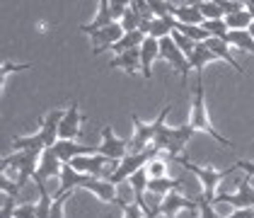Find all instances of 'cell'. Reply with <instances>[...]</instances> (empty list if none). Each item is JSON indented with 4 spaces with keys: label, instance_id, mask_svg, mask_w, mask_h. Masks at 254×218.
<instances>
[{
    "label": "cell",
    "instance_id": "484cf974",
    "mask_svg": "<svg viewBox=\"0 0 254 218\" xmlns=\"http://www.w3.org/2000/svg\"><path fill=\"white\" fill-rule=\"evenodd\" d=\"M252 22H254V17L250 10H240L235 15H225V24H228L230 32H245V29L252 27Z\"/></svg>",
    "mask_w": 254,
    "mask_h": 218
},
{
    "label": "cell",
    "instance_id": "83f0119b",
    "mask_svg": "<svg viewBox=\"0 0 254 218\" xmlns=\"http://www.w3.org/2000/svg\"><path fill=\"white\" fill-rule=\"evenodd\" d=\"M228 44L233 49H242V51L254 54V37L250 34V29H245V32H230L228 34Z\"/></svg>",
    "mask_w": 254,
    "mask_h": 218
},
{
    "label": "cell",
    "instance_id": "ab89813d",
    "mask_svg": "<svg viewBox=\"0 0 254 218\" xmlns=\"http://www.w3.org/2000/svg\"><path fill=\"white\" fill-rule=\"evenodd\" d=\"M223 218H254V209H237V211H233V214H228Z\"/></svg>",
    "mask_w": 254,
    "mask_h": 218
},
{
    "label": "cell",
    "instance_id": "30bf717a",
    "mask_svg": "<svg viewBox=\"0 0 254 218\" xmlns=\"http://www.w3.org/2000/svg\"><path fill=\"white\" fill-rule=\"evenodd\" d=\"M133 126H136V131H133V139L128 141V155L145 153V150L153 145L155 134H157V119L153 121V124H143V121L133 114Z\"/></svg>",
    "mask_w": 254,
    "mask_h": 218
},
{
    "label": "cell",
    "instance_id": "e575fe53",
    "mask_svg": "<svg viewBox=\"0 0 254 218\" xmlns=\"http://www.w3.org/2000/svg\"><path fill=\"white\" fill-rule=\"evenodd\" d=\"M0 189H2V194H10V197H17V192H20L22 187L17 182H10L7 175H0Z\"/></svg>",
    "mask_w": 254,
    "mask_h": 218
},
{
    "label": "cell",
    "instance_id": "836d02e7",
    "mask_svg": "<svg viewBox=\"0 0 254 218\" xmlns=\"http://www.w3.org/2000/svg\"><path fill=\"white\" fill-rule=\"evenodd\" d=\"M32 68V63H10V61H2V68H0V78L5 80L7 73H15V71H27Z\"/></svg>",
    "mask_w": 254,
    "mask_h": 218
},
{
    "label": "cell",
    "instance_id": "60d3db41",
    "mask_svg": "<svg viewBox=\"0 0 254 218\" xmlns=\"http://www.w3.org/2000/svg\"><path fill=\"white\" fill-rule=\"evenodd\" d=\"M245 5H247V10L252 12V17H254V0H250V2H245Z\"/></svg>",
    "mask_w": 254,
    "mask_h": 218
},
{
    "label": "cell",
    "instance_id": "44dd1931",
    "mask_svg": "<svg viewBox=\"0 0 254 218\" xmlns=\"http://www.w3.org/2000/svg\"><path fill=\"white\" fill-rule=\"evenodd\" d=\"M145 34L143 32H126L124 37H121V41H117L114 46H112V51L117 54V56H121V54H126V51H136V49H140L143 44H145Z\"/></svg>",
    "mask_w": 254,
    "mask_h": 218
},
{
    "label": "cell",
    "instance_id": "d6986e66",
    "mask_svg": "<svg viewBox=\"0 0 254 218\" xmlns=\"http://www.w3.org/2000/svg\"><path fill=\"white\" fill-rule=\"evenodd\" d=\"M109 68H124V71L131 73V75L140 73V49L126 51V54H121V56H114V59L109 61Z\"/></svg>",
    "mask_w": 254,
    "mask_h": 218
},
{
    "label": "cell",
    "instance_id": "6da1fadb",
    "mask_svg": "<svg viewBox=\"0 0 254 218\" xmlns=\"http://www.w3.org/2000/svg\"><path fill=\"white\" fill-rule=\"evenodd\" d=\"M170 112H172V107L167 104V107H162V112L157 114V134H155V141H153V145L162 153V158L167 160V162L182 158V155H184V145L194 136V129H191L189 124H187V126H167L165 119H167Z\"/></svg>",
    "mask_w": 254,
    "mask_h": 218
},
{
    "label": "cell",
    "instance_id": "4fadbf2b",
    "mask_svg": "<svg viewBox=\"0 0 254 218\" xmlns=\"http://www.w3.org/2000/svg\"><path fill=\"white\" fill-rule=\"evenodd\" d=\"M82 189L92 192V194H95L99 201H104V204H117V199H119V187L114 182H109V179L87 177L82 182Z\"/></svg>",
    "mask_w": 254,
    "mask_h": 218
},
{
    "label": "cell",
    "instance_id": "8d00e7d4",
    "mask_svg": "<svg viewBox=\"0 0 254 218\" xmlns=\"http://www.w3.org/2000/svg\"><path fill=\"white\" fill-rule=\"evenodd\" d=\"M70 197V194H59V197L54 199V209H51V218H63V204H65V199Z\"/></svg>",
    "mask_w": 254,
    "mask_h": 218
},
{
    "label": "cell",
    "instance_id": "74e56055",
    "mask_svg": "<svg viewBox=\"0 0 254 218\" xmlns=\"http://www.w3.org/2000/svg\"><path fill=\"white\" fill-rule=\"evenodd\" d=\"M121 211H124V218H145V211H143L138 204H128V206H124Z\"/></svg>",
    "mask_w": 254,
    "mask_h": 218
},
{
    "label": "cell",
    "instance_id": "5bb4252c",
    "mask_svg": "<svg viewBox=\"0 0 254 218\" xmlns=\"http://www.w3.org/2000/svg\"><path fill=\"white\" fill-rule=\"evenodd\" d=\"M160 209H162V216L165 218H175L177 211H198V201L194 199H187L182 192H170L167 197L162 199V204H160Z\"/></svg>",
    "mask_w": 254,
    "mask_h": 218
},
{
    "label": "cell",
    "instance_id": "277c9868",
    "mask_svg": "<svg viewBox=\"0 0 254 218\" xmlns=\"http://www.w3.org/2000/svg\"><path fill=\"white\" fill-rule=\"evenodd\" d=\"M177 162H179V165H184V167H187L189 172H194L196 177H198V182L203 184V199H206V201H211V204L215 201V194H218V184H220L223 179L228 177L230 172H235V170H237V165H230L228 170H215V167H198V165H194V162H189V160H187V155L177 158Z\"/></svg>",
    "mask_w": 254,
    "mask_h": 218
},
{
    "label": "cell",
    "instance_id": "f35d334b",
    "mask_svg": "<svg viewBox=\"0 0 254 218\" xmlns=\"http://www.w3.org/2000/svg\"><path fill=\"white\" fill-rule=\"evenodd\" d=\"M235 165H237V170H242V172H247V177H252L254 179V162H250V160H237V162H235Z\"/></svg>",
    "mask_w": 254,
    "mask_h": 218
},
{
    "label": "cell",
    "instance_id": "ac0fdd59",
    "mask_svg": "<svg viewBox=\"0 0 254 218\" xmlns=\"http://www.w3.org/2000/svg\"><path fill=\"white\" fill-rule=\"evenodd\" d=\"M39 172L41 177L46 179H61V172H63V162L59 160V155L49 148V150H44L41 153V160H39Z\"/></svg>",
    "mask_w": 254,
    "mask_h": 218
},
{
    "label": "cell",
    "instance_id": "4dcf8cb0",
    "mask_svg": "<svg viewBox=\"0 0 254 218\" xmlns=\"http://www.w3.org/2000/svg\"><path fill=\"white\" fill-rule=\"evenodd\" d=\"M172 39H175V44L182 49V54H184L187 59H191V54L196 51V41H191L189 37H184L182 32H172Z\"/></svg>",
    "mask_w": 254,
    "mask_h": 218
},
{
    "label": "cell",
    "instance_id": "3957f363",
    "mask_svg": "<svg viewBox=\"0 0 254 218\" xmlns=\"http://www.w3.org/2000/svg\"><path fill=\"white\" fill-rule=\"evenodd\" d=\"M189 126H191L194 131H203V134H208V136H211V139H215L218 143H220V145H228V148H233V143L225 139L220 131H215L213 124H211V119H208L201 78L196 80V85H194V99H191V119H189Z\"/></svg>",
    "mask_w": 254,
    "mask_h": 218
},
{
    "label": "cell",
    "instance_id": "f1b7e54d",
    "mask_svg": "<svg viewBox=\"0 0 254 218\" xmlns=\"http://www.w3.org/2000/svg\"><path fill=\"white\" fill-rule=\"evenodd\" d=\"M203 29L208 32V37H211V39H223V41H228V34H230V29H228L225 20L203 22Z\"/></svg>",
    "mask_w": 254,
    "mask_h": 218
},
{
    "label": "cell",
    "instance_id": "52a82bcc",
    "mask_svg": "<svg viewBox=\"0 0 254 218\" xmlns=\"http://www.w3.org/2000/svg\"><path fill=\"white\" fill-rule=\"evenodd\" d=\"M97 153L104 155L109 162H117L119 165L121 160L128 155V141L119 139L112 126H104L102 129V145H97Z\"/></svg>",
    "mask_w": 254,
    "mask_h": 218
},
{
    "label": "cell",
    "instance_id": "7c38bea8",
    "mask_svg": "<svg viewBox=\"0 0 254 218\" xmlns=\"http://www.w3.org/2000/svg\"><path fill=\"white\" fill-rule=\"evenodd\" d=\"M51 150L59 155L63 165H70L80 155H97V145H78L75 141H59Z\"/></svg>",
    "mask_w": 254,
    "mask_h": 218
},
{
    "label": "cell",
    "instance_id": "5b68a950",
    "mask_svg": "<svg viewBox=\"0 0 254 218\" xmlns=\"http://www.w3.org/2000/svg\"><path fill=\"white\" fill-rule=\"evenodd\" d=\"M39 160L41 153H34V150H20V153H12L7 158L0 160L2 165V172L10 175V172H17V184H24L27 179L34 177V172L39 170Z\"/></svg>",
    "mask_w": 254,
    "mask_h": 218
},
{
    "label": "cell",
    "instance_id": "8992f818",
    "mask_svg": "<svg viewBox=\"0 0 254 218\" xmlns=\"http://www.w3.org/2000/svg\"><path fill=\"white\" fill-rule=\"evenodd\" d=\"M157 155H160V150H157L155 145H150L145 153H133V155H126V158L119 162V167H117V172L109 177V182H114V184H124L126 179H131L133 175H136L138 170H143L150 160H155Z\"/></svg>",
    "mask_w": 254,
    "mask_h": 218
},
{
    "label": "cell",
    "instance_id": "1f68e13d",
    "mask_svg": "<svg viewBox=\"0 0 254 218\" xmlns=\"http://www.w3.org/2000/svg\"><path fill=\"white\" fill-rule=\"evenodd\" d=\"M51 209H54V197L51 194H39V204H37L39 218H51Z\"/></svg>",
    "mask_w": 254,
    "mask_h": 218
},
{
    "label": "cell",
    "instance_id": "7402d4cb",
    "mask_svg": "<svg viewBox=\"0 0 254 218\" xmlns=\"http://www.w3.org/2000/svg\"><path fill=\"white\" fill-rule=\"evenodd\" d=\"M206 46L211 49L215 54V59H223L225 63H230L237 73H242V68H240V63L235 61V56H233V46L228 44V41H223V39H208L206 41Z\"/></svg>",
    "mask_w": 254,
    "mask_h": 218
},
{
    "label": "cell",
    "instance_id": "cb8c5ba5",
    "mask_svg": "<svg viewBox=\"0 0 254 218\" xmlns=\"http://www.w3.org/2000/svg\"><path fill=\"white\" fill-rule=\"evenodd\" d=\"M179 179H170V177H157V179H150L148 182V192L155 194V197H167L170 192H179Z\"/></svg>",
    "mask_w": 254,
    "mask_h": 218
},
{
    "label": "cell",
    "instance_id": "d6a6232c",
    "mask_svg": "<svg viewBox=\"0 0 254 218\" xmlns=\"http://www.w3.org/2000/svg\"><path fill=\"white\" fill-rule=\"evenodd\" d=\"M196 201H198V218H220V214L215 211V206L211 204V201H206L203 194L196 199Z\"/></svg>",
    "mask_w": 254,
    "mask_h": 218
},
{
    "label": "cell",
    "instance_id": "d590c367",
    "mask_svg": "<svg viewBox=\"0 0 254 218\" xmlns=\"http://www.w3.org/2000/svg\"><path fill=\"white\" fill-rule=\"evenodd\" d=\"M218 2H220V7H223L225 15H235L240 10H247V5L245 2H237V0H218Z\"/></svg>",
    "mask_w": 254,
    "mask_h": 218
},
{
    "label": "cell",
    "instance_id": "e0dca14e",
    "mask_svg": "<svg viewBox=\"0 0 254 218\" xmlns=\"http://www.w3.org/2000/svg\"><path fill=\"white\" fill-rule=\"evenodd\" d=\"M114 24V17H112V0H99L97 2V15L90 24H82V34H92V32H99L104 27Z\"/></svg>",
    "mask_w": 254,
    "mask_h": 218
},
{
    "label": "cell",
    "instance_id": "2e32d148",
    "mask_svg": "<svg viewBox=\"0 0 254 218\" xmlns=\"http://www.w3.org/2000/svg\"><path fill=\"white\" fill-rule=\"evenodd\" d=\"M155 59H160V39L148 37L145 44L140 46V73H143L145 80L153 78V63H155Z\"/></svg>",
    "mask_w": 254,
    "mask_h": 218
},
{
    "label": "cell",
    "instance_id": "f546056e",
    "mask_svg": "<svg viewBox=\"0 0 254 218\" xmlns=\"http://www.w3.org/2000/svg\"><path fill=\"white\" fill-rule=\"evenodd\" d=\"M145 172H148V177L150 179L165 177V172H167V160L162 158V153H160L155 160H150V162L145 165Z\"/></svg>",
    "mask_w": 254,
    "mask_h": 218
},
{
    "label": "cell",
    "instance_id": "b9f144b4",
    "mask_svg": "<svg viewBox=\"0 0 254 218\" xmlns=\"http://www.w3.org/2000/svg\"><path fill=\"white\" fill-rule=\"evenodd\" d=\"M107 218H112V216H107Z\"/></svg>",
    "mask_w": 254,
    "mask_h": 218
},
{
    "label": "cell",
    "instance_id": "9a60e30c",
    "mask_svg": "<svg viewBox=\"0 0 254 218\" xmlns=\"http://www.w3.org/2000/svg\"><path fill=\"white\" fill-rule=\"evenodd\" d=\"M80 121H82V114H80L78 104L73 102L68 109H65V117L61 121L59 129V141H75L80 136Z\"/></svg>",
    "mask_w": 254,
    "mask_h": 218
},
{
    "label": "cell",
    "instance_id": "d4e9b609",
    "mask_svg": "<svg viewBox=\"0 0 254 218\" xmlns=\"http://www.w3.org/2000/svg\"><path fill=\"white\" fill-rule=\"evenodd\" d=\"M194 5H196V10L203 15V20L206 22L225 20V12H223V7H220L218 0H198V2H194Z\"/></svg>",
    "mask_w": 254,
    "mask_h": 218
},
{
    "label": "cell",
    "instance_id": "8fae6325",
    "mask_svg": "<svg viewBox=\"0 0 254 218\" xmlns=\"http://www.w3.org/2000/svg\"><path fill=\"white\" fill-rule=\"evenodd\" d=\"M126 32H124V27H121V22H114V24H109V27H104V29H99V32H92V34H87L90 41H92V54L99 56L102 51H112V46L121 41Z\"/></svg>",
    "mask_w": 254,
    "mask_h": 218
},
{
    "label": "cell",
    "instance_id": "9c48e42d",
    "mask_svg": "<svg viewBox=\"0 0 254 218\" xmlns=\"http://www.w3.org/2000/svg\"><path fill=\"white\" fill-rule=\"evenodd\" d=\"M160 59L167 61V63H170V66L177 71V73L182 75V80L187 82V78H189V71H191V63H189V59L182 54V49L175 44V39H172V37L160 39Z\"/></svg>",
    "mask_w": 254,
    "mask_h": 218
},
{
    "label": "cell",
    "instance_id": "ba28073f",
    "mask_svg": "<svg viewBox=\"0 0 254 218\" xmlns=\"http://www.w3.org/2000/svg\"><path fill=\"white\" fill-rule=\"evenodd\" d=\"M218 204H233L235 209H254V187L252 177H245L237 184V192H218L213 206Z\"/></svg>",
    "mask_w": 254,
    "mask_h": 218
},
{
    "label": "cell",
    "instance_id": "603a6c76",
    "mask_svg": "<svg viewBox=\"0 0 254 218\" xmlns=\"http://www.w3.org/2000/svg\"><path fill=\"white\" fill-rule=\"evenodd\" d=\"M85 179H87V175L75 172L73 165H63V172H61V194H70L75 187H82Z\"/></svg>",
    "mask_w": 254,
    "mask_h": 218
},
{
    "label": "cell",
    "instance_id": "ffe728a7",
    "mask_svg": "<svg viewBox=\"0 0 254 218\" xmlns=\"http://www.w3.org/2000/svg\"><path fill=\"white\" fill-rule=\"evenodd\" d=\"M175 20L182 24H194V27H203V15L196 10L194 2H182L175 7Z\"/></svg>",
    "mask_w": 254,
    "mask_h": 218
},
{
    "label": "cell",
    "instance_id": "7a4b0ae2",
    "mask_svg": "<svg viewBox=\"0 0 254 218\" xmlns=\"http://www.w3.org/2000/svg\"><path fill=\"white\" fill-rule=\"evenodd\" d=\"M65 117V109H51L46 117L39 119V134L34 136H17L12 139V150L20 153V150H34V153H44L49 148H54L59 143V129L61 121Z\"/></svg>",
    "mask_w": 254,
    "mask_h": 218
},
{
    "label": "cell",
    "instance_id": "4316f807",
    "mask_svg": "<svg viewBox=\"0 0 254 218\" xmlns=\"http://www.w3.org/2000/svg\"><path fill=\"white\" fill-rule=\"evenodd\" d=\"M211 61H215V54L208 49V46H206V41H203V44H196V51L191 54V59H189L191 68L201 73V68H203L206 63H211Z\"/></svg>",
    "mask_w": 254,
    "mask_h": 218
}]
</instances>
